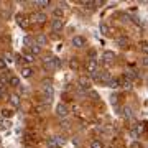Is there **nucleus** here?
Listing matches in <instances>:
<instances>
[{
  "instance_id": "3",
  "label": "nucleus",
  "mask_w": 148,
  "mask_h": 148,
  "mask_svg": "<svg viewBox=\"0 0 148 148\" xmlns=\"http://www.w3.org/2000/svg\"><path fill=\"white\" fill-rule=\"evenodd\" d=\"M46 20H48V16L45 12H36V13L32 15V21H36V23H45Z\"/></svg>"
},
{
  "instance_id": "34",
  "label": "nucleus",
  "mask_w": 148,
  "mask_h": 148,
  "mask_svg": "<svg viewBox=\"0 0 148 148\" xmlns=\"http://www.w3.org/2000/svg\"><path fill=\"white\" fill-rule=\"evenodd\" d=\"M130 148H140V145H138V142H133L132 145H130Z\"/></svg>"
},
{
  "instance_id": "6",
  "label": "nucleus",
  "mask_w": 148,
  "mask_h": 148,
  "mask_svg": "<svg viewBox=\"0 0 148 148\" xmlns=\"http://www.w3.org/2000/svg\"><path fill=\"white\" fill-rule=\"evenodd\" d=\"M77 84H79L81 89H84V90L90 89V81L87 79V76H81L79 81H77Z\"/></svg>"
},
{
  "instance_id": "12",
  "label": "nucleus",
  "mask_w": 148,
  "mask_h": 148,
  "mask_svg": "<svg viewBox=\"0 0 148 148\" xmlns=\"http://www.w3.org/2000/svg\"><path fill=\"white\" fill-rule=\"evenodd\" d=\"M8 101H10V104L13 107H18L20 106V95L18 94H10L8 95Z\"/></svg>"
},
{
  "instance_id": "25",
  "label": "nucleus",
  "mask_w": 148,
  "mask_h": 148,
  "mask_svg": "<svg viewBox=\"0 0 148 148\" xmlns=\"http://www.w3.org/2000/svg\"><path fill=\"white\" fill-rule=\"evenodd\" d=\"M23 59L28 61V63H33V61H35V56H33L32 53H25V54H23Z\"/></svg>"
},
{
  "instance_id": "33",
  "label": "nucleus",
  "mask_w": 148,
  "mask_h": 148,
  "mask_svg": "<svg viewBox=\"0 0 148 148\" xmlns=\"http://www.w3.org/2000/svg\"><path fill=\"white\" fill-rule=\"evenodd\" d=\"M5 66H7V63L3 61V59H0V69H3Z\"/></svg>"
},
{
  "instance_id": "7",
  "label": "nucleus",
  "mask_w": 148,
  "mask_h": 148,
  "mask_svg": "<svg viewBox=\"0 0 148 148\" xmlns=\"http://www.w3.org/2000/svg\"><path fill=\"white\" fill-rule=\"evenodd\" d=\"M71 43H73L74 48H84V46H86V40H84L82 36H74Z\"/></svg>"
},
{
  "instance_id": "26",
  "label": "nucleus",
  "mask_w": 148,
  "mask_h": 148,
  "mask_svg": "<svg viewBox=\"0 0 148 148\" xmlns=\"http://www.w3.org/2000/svg\"><path fill=\"white\" fill-rule=\"evenodd\" d=\"M123 117H125V119H132V109H130V107H125V109H123Z\"/></svg>"
},
{
  "instance_id": "1",
  "label": "nucleus",
  "mask_w": 148,
  "mask_h": 148,
  "mask_svg": "<svg viewBox=\"0 0 148 148\" xmlns=\"http://www.w3.org/2000/svg\"><path fill=\"white\" fill-rule=\"evenodd\" d=\"M43 66L46 69H49V71H54V69H58L61 66V61L58 58H46L43 59Z\"/></svg>"
},
{
  "instance_id": "13",
  "label": "nucleus",
  "mask_w": 148,
  "mask_h": 148,
  "mask_svg": "<svg viewBox=\"0 0 148 148\" xmlns=\"http://www.w3.org/2000/svg\"><path fill=\"white\" fill-rule=\"evenodd\" d=\"M16 25H18V27H21L23 30H25V28H28L27 18H25V16H21V15H18V16H16Z\"/></svg>"
},
{
  "instance_id": "17",
  "label": "nucleus",
  "mask_w": 148,
  "mask_h": 148,
  "mask_svg": "<svg viewBox=\"0 0 148 148\" xmlns=\"http://www.w3.org/2000/svg\"><path fill=\"white\" fill-rule=\"evenodd\" d=\"M48 43V38L45 36V35H38L36 36V45H40V46H45Z\"/></svg>"
},
{
  "instance_id": "31",
  "label": "nucleus",
  "mask_w": 148,
  "mask_h": 148,
  "mask_svg": "<svg viewBox=\"0 0 148 148\" xmlns=\"http://www.w3.org/2000/svg\"><path fill=\"white\" fill-rule=\"evenodd\" d=\"M142 64L148 68V56H143V58H142Z\"/></svg>"
},
{
  "instance_id": "2",
  "label": "nucleus",
  "mask_w": 148,
  "mask_h": 148,
  "mask_svg": "<svg viewBox=\"0 0 148 148\" xmlns=\"http://www.w3.org/2000/svg\"><path fill=\"white\" fill-rule=\"evenodd\" d=\"M43 92H45V95H46V101L49 102L51 99H53V86L49 84V82H43Z\"/></svg>"
},
{
  "instance_id": "32",
  "label": "nucleus",
  "mask_w": 148,
  "mask_h": 148,
  "mask_svg": "<svg viewBox=\"0 0 148 148\" xmlns=\"http://www.w3.org/2000/svg\"><path fill=\"white\" fill-rule=\"evenodd\" d=\"M3 61H5V63H12V54H5Z\"/></svg>"
},
{
  "instance_id": "36",
  "label": "nucleus",
  "mask_w": 148,
  "mask_h": 148,
  "mask_svg": "<svg viewBox=\"0 0 148 148\" xmlns=\"http://www.w3.org/2000/svg\"><path fill=\"white\" fill-rule=\"evenodd\" d=\"M147 148H148V145H147Z\"/></svg>"
},
{
  "instance_id": "11",
  "label": "nucleus",
  "mask_w": 148,
  "mask_h": 148,
  "mask_svg": "<svg viewBox=\"0 0 148 148\" xmlns=\"http://www.w3.org/2000/svg\"><path fill=\"white\" fill-rule=\"evenodd\" d=\"M123 76H125V79H128V81H135L137 79V71H133V69H125Z\"/></svg>"
},
{
  "instance_id": "30",
  "label": "nucleus",
  "mask_w": 148,
  "mask_h": 148,
  "mask_svg": "<svg viewBox=\"0 0 148 148\" xmlns=\"http://www.w3.org/2000/svg\"><path fill=\"white\" fill-rule=\"evenodd\" d=\"M142 53L145 54V56H148V43H143L142 45Z\"/></svg>"
},
{
  "instance_id": "29",
  "label": "nucleus",
  "mask_w": 148,
  "mask_h": 148,
  "mask_svg": "<svg viewBox=\"0 0 148 148\" xmlns=\"http://www.w3.org/2000/svg\"><path fill=\"white\" fill-rule=\"evenodd\" d=\"M2 115H3V117H12V115H13V112L8 110V109H3V110H2Z\"/></svg>"
},
{
  "instance_id": "28",
  "label": "nucleus",
  "mask_w": 148,
  "mask_h": 148,
  "mask_svg": "<svg viewBox=\"0 0 148 148\" xmlns=\"http://www.w3.org/2000/svg\"><path fill=\"white\" fill-rule=\"evenodd\" d=\"M117 43H119V45H120L122 48H125L128 41H127V38H119V40H117Z\"/></svg>"
},
{
  "instance_id": "10",
  "label": "nucleus",
  "mask_w": 148,
  "mask_h": 148,
  "mask_svg": "<svg viewBox=\"0 0 148 148\" xmlns=\"http://www.w3.org/2000/svg\"><path fill=\"white\" fill-rule=\"evenodd\" d=\"M119 82H120V87L122 89H125V90H130L133 87V84H132V81H128V79H119Z\"/></svg>"
},
{
  "instance_id": "16",
  "label": "nucleus",
  "mask_w": 148,
  "mask_h": 148,
  "mask_svg": "<svg viewBox=\"0 0 148 148\" xmlns=\"http://www.w3.org/2000/svg\"><path fill=\"white\" fill-rule=\"evenodd\" d=\"M107 87H110V89H119L120 87V82H119V79H110L109 82H107Z\"/></svg>"
},
{
  "instance_id": "27",
  "label": "nucleus",
  "mask_w": 148,
  "mask_h": 148,
  "mask_svg": "<svg viewBox=\"0 0 148 148\" xmlns=\"http://www.w3.org/2000/svg\"><path fill=\"white\" fill-rule=\"evenodd\" d=\"M54 140H56V143H58V147L64 145V142H66V140H64V137H59V135H56V137H54Z\"/></svg>"
},
{
  "instance_id": "15",
  "label": "nucleus",
  "mask_w": 148,
  "mask_h": 148,
  "mask_svg": "<svg viewBox=\"0 0 148 148\" xmlns=\"http://www.w3.org/2000/svg\"><path fill=\"white\" fill-rule=\"evenodd\" d=\"M8 86H12V87H20V77L12 76L10 79H8Z\"/></svg>"
},
{
  "instance_id": "19",
  "label": "nucleus",
  "mask_w": 148,
  "mask_h": 148,
  "mask_svg": "<svg viewBox=\"0 0 148 148\" xmlns=\"http://www.w3.org/2000/svg\"><path fill=\"white\" fill-rule=\"evenodd\" d=\"M36 7H40V8H45V7L49 5V0H36V2H33Z\"/></svg>"
},
{
  "instance_id": "21",
  "label": "nucleus",
  "mask_w": 148,
  "mask_h": 148,
  "mask_svg": "<svg viewBox=\"0 0 148 148\" xmlns=\"http://www.w3.org/2000/svg\"><path fill=\"white\" fill-rule=\"evenodd\" d=\"M90 148H104V143H102L101 140H97V138H95V140L90 142Z\"/></svg>"
},
{
  "instance_id": "4",
  "label": "nucleus",
  "mask_w": 148,
  "mask_h": 148,
  "mask_svg": "<svg viewBox=\"0 0 148 148\" xmlns=\"http://www.w3.org/2000/svg\"><path fill=\"white\" fill-rule=\"evenodd\" d=\"M68 114H69V110H68V106H66V104H59V106L56 107V115H58V117L64 119Z\"/></svg>"
},
{
  "instance_id": "24",
  "label": "nucleus",
  "mask_w": 148,
  "mask_h": 148,
  "mask_svg": "<svg viewBox=\"0 0 148 148\" xmlns=\"http://www.w3.org/2000/svg\"><path fill=\"white\" fill-rule=\"evenodd\" d=\"M99 30H101L102 35H109V27H107L106 23H101V25H99Z\"/></svg>"
},
{
  "instance_id": "23",
  "label": "nucleus",
  "mask_w": 148,
  "mask_h": 148,
  "mask_svg": "<svg viewBox=\"0 0 148 148\" xmlns=\"http://www.w3.org/2000/svg\"><path fill=\"white\" fill-rule=\"evenodd\" d=\"M21 76H23V77H32V69L30 68H23L21 69Z\"/></svg>"
},
{
  "instance_id": "9",
  "label": "nucleus",
  "mask_w": 148,
  "mask_h": 148,
  "mask_svg": "<svg viewBox=\"0 0 148 148\" xmlns=\"http://www.w3.org/2000/svg\"><path fill=\"white\" fill-rule=\"evenodd\" d=\"M102 59H104V63H112L115 59V54H114V51H104Z\"/></svg>"
},
{
  "instance_id": "22",
  "label": "nucleus",
  "mask_w": 148,
  "mask_h": 148,
  "mask_svg": "<svg viewBox=\"0 0 148 148\" xmlns=\"http://www.w3.org/2000/svg\"><path fill=\"white\" fill-rule=\"evenodd\" d=\"M69 66H71V69H74V71H77V69H79V63H77V59H71V61H69Z\"/></svg>"
},
{
  "instance_id": "35",
  "label": "nucleus",
  "mask_w": 148,
  "mask_h": 148,
  "mask_svg": "<svg viewBox=\"0 0 148 148\" xmlns=\"http://www.w3.org/2000/svg\"><path fill=\"white\" fill-rule=\"evenodd\" d=\"M2 95H3V87H0V99H2Z\"/></svg>"
},
{
  "instance_id": "18",
  "label": "nucleus",
  "mask_w": 148,
  "mask_h": 148,
  "mask_svg": "<svg viewBox=\"0 0 148 148\" xmlns=\"http://www.w3.org/2000/svg\"><path fill=\"white\" fill-rule=\"evenodd\" d=\"M46 147H48V148H59L58 143H56V140H54V137H49V138L46 140Z\"/></svg>"
},
{
  "instance_id": "20",
  "label": "nucleus",
  "mask_w": 148,
  "mask_h": 148,
  "mask_svg": "<svg viewBox=\"0 0 148 148\" xmlns=\"http://www.w3.org/2000/svg\"><path fill=\"white\" fill-rule=\"evenodd\" d=\"M63 8H59V7H56V8H53V15L54 18H63Z\"/></svg>"
},
{
  "instance_id": "8",
  "label": "nucleus",
  "mask_w": 148,
  "mask_h": 148,
  "mask_svg": "<svg viewBox=\"0 0 148 148\" xmlns=\"http://www.w3.org/2000/svg\"><path fill=\"white\" fill-rule=\"evenodd\" d=\"M86 69H87V73L94 74L95 71H97V61H95V59H89L87 64H86Z\"/></svg>"
},
{
  "instance_id": "14",
  "label": "nucleus",
  "mask_w": 148,
  "mask_h": 148,
  "mask_svg": "<svg viewBox=\"0 0 148 148\" xmlns=\"http://www.w3.org/2000/svg\"><path fill=\"white\" fill-rule=\"evenodd\" d=\"M30 53H32L33 56H38V54L41 53V46H40V45H36V43H32V48H30Z\"/></svg>"
},
{
  "instance_id": "5",
  "label": "nucleus",
  "mask_w": 148,
  "mask_h": 148,
  "mask_svg": "<svg viewBox=\"0 0 148 148\" xmlns=\"http://www.w3.org/2000/svg\"><path fill=\"white\" fill-rule=\"evenodd\" d=\"M63 27H64L63 18H54V20L51 21V30H53V32H61Z\"/></svg>"
}]
</instances>
